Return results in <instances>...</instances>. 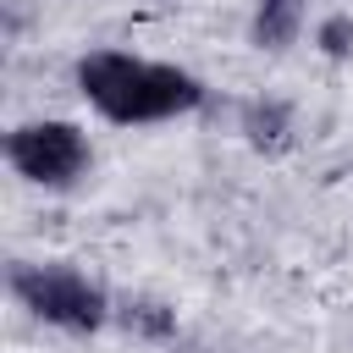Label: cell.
I'll return each mask as SVG.
<instances>
[{
	"mask_svg": "<svg viewBox=\"0 0 353 353\" xmlns=\"http://www.w3.org/2000/svg\"><path fill=\"white\" fill-rule=\"evenodd\" d=\"M77 88L116 127L171 121V116H188L204 105V83L193 72L165 66V61H143L127 50H88L77 61Z\"/></svg>",
	"mask_w": 353,
	"mask_h": 353,
	"instance_id": "obj_1",
	"label": "cell"
},
{
	"mask_svg": "<svg viewBox=\"0 0 353 353\" xmlns=\"http://www.w3.org/2000/svg\"><path fill=\"white\" fill-rule=\"evenodd\" d=\"M6 287L28 314H39L44 325H61V331H99L110 320L105 287L88 281L77 265H28V259H17L6 270Z\"/></svg>",
	"mask_w": 353,
	"mask_h": 353,
	"instance_id": "obj_2",
	"label": "cell"
},
{
	"mask_svg": "<svg viewBox=\"0 0 353 353\" xmlns=\"http://www.w3.org/2000/svg\"><path fill=\"white\" fill-rule=\"evenodd\" d=\"M6 160L33 188H72L88 171V132L72 121H22L6 132Z\"/></svg>",
	"mask_w": 353,
	"mask_h": 353,
	"instance_id": "obj_3",
	"label": "cell"
},
{
	"mask_svg": "<svg viewBox=\"0 0 353 353\" xmlns=\"http://www.w3.org/2000/svg\"><path fill=\"white\" fill-rule=\"evenodd\" d=\"M303 28V0H254V44L287 50Z\"/></svg>",
	"mask_w": 353,
	"mask_h": 353,
	"instance_id": "obj_4",
	"label": "cell"
},
{
	"mask_svg": "<svg viewBox=\"0 0 353 353\" xmlns=\"http://www.w3.org/2000/svg\"><path fill=\"white\" fill-rule=\"evenodd\" d=\"M243 127L254 132V143H281L287 138V105H248Z\"/></svg>",
	"mask_w": 353,
	"mask_h": 353,
	"instance_id": "obj_5",
	"label": "cell"
},
{
	"mask_svg": "<svg viewBox=\"0 0 353 353\" xmlns=\"http://www.w3.org/2000/svg\"><path fill=\"white\" fill-rule=\"evenodd\" d=\"M132 331H143V336H171V314L160 309V303H127V314H121Z\"/></svg>",
	"mask_w": 353,
	"mask_h": 353,
	"instance_id": "obj_6",
	"label": "cell"
},
{
	"mask_svg": "<svg viewBox=\"0 0 353 353\" xmlns=\"http://www.w3.org/2000/svg\"><path fill=\"white\" fill-rule=\"evenodd\" d=\"M320 44H325V55H347L353 50V22L347 17H325L320 22Z\"/></svg>",
	"mask_w": 353,
	"mask_h": 353,
	"instance_id": "obj_7",
	"label": "cell"
}]
</instances>
